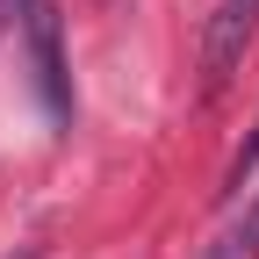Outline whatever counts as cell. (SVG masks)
<instances>
[{
  "mask_svg": "<svg viewBox=\"0 0 259 259\" xmlns=\"http://www.w3.org/2000/svg\"><path fill=\"white\" fill-rule=\"evenodd\" d=\"M22 44H29V79H36L51 122H72V72H65L58 0H22Z\"/></svg>",
  "mask_w": 259,
  "mask_h": 259,
  "instance_id": "cell-1",
  "label": "cell"
},
{
  "mask_svg": "<svg viewBox=\"0 0 259 259\" xmlns=\"http://www.w3.org/2000/svg\"><path fill=\"white\" fill-rule=\"evenodd\" d=\"M252 29H259V0H223V8L209 15V36H202V79H209V94L238 72Z\"/></svg>",
  "mask_w": 259,
  "mask_h": 259,
  "instance_id": "cell-2",
  "label": "cell"
},
{
  "mask_svg": "<svg viewBox=\"0 0 259 259\" xmlns=\"http://www.w3.org/2000/svg\"><path fill=\"white\" fill-rule=\"evenodd\" d=\"M202 259H259V194L245 202V216L231 223V231H216L202 245Z\"/></svg>",
  "mask_w": 259,
  "mask_h": 259,
  "instance_id": "cell-3",
  "label": "cell"
}]
</instances>
